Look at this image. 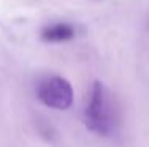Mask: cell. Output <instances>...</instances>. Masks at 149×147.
<instances>
[{"instance_id":"cell-3","label":"cell","mask_w":149,"mask_h":147,"mask_svg":"<svg viewBox=\"0 0 149 147\" xmlns=\"http://www.w3.org/2000/svg\"><path fill=\"white\" fill-rule=\"evenodd\" d=\"M76 37V29L74 26L68 22H56L51 26L45 27L40 33V38L45 43L59 44V43H68Z\"/></svg>"},{"instance_id":"cell-1","label":"cell","mask_w":149,"mask_h":147,"mask_svg":"<svg viewBox=\"0 0 149 147\" xmlns=\"http://www.w3.org/2000/svg\"><path fill=\"white\" fill-rule=\"evenodd\" d=\"M84 124L89 131L102 138H113L118 131L119 115L114 100L106 86L100 81H95L92 86L84 109Z\"/></svg>"},{"instance_id":"cell-2","label":"cell","mask_w":149,"mask_h":147,"mask_svg":"<svg viewBox=\"0 0 149 147\" xmlns=\"http://www.w3.org/2000/svg\"><path fill=\"white\" fill-rule=\"evenodd\" d=\"M37 98L46 108L65 111L73 104L74 92L72 84L62 76H49L37 87Z\"/></svg>"}]
</instances>
